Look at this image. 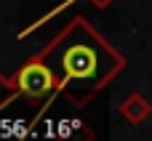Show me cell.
<instances>
[{
	"instance_id": "cell-1",
	"label": "cell",
	"mask_w": 152,
	"mask_h": 141,
	"mask_svg": "<svg viewBox=\"0 0 152 141\" xmlns=\"http://www.w3.org/2000/svg\"><path fill=\"white\" fill-rule=\"evenodd\" d=\"M75 32H64L59 35L51 45L59 48V61L51 64L53 72H56V91H64L69 80L80 83L88 88V93H94L102 83H107L115 72L112 69H102V48H107V43H102L86 24V32H83V40H75L72 37Z\"/></svg>"
},
{
	"instance_id": "cell-2",
	"label": "cell",
	"mask_w": 152,
	"mask_h": 141,
	"mask_svg": "<svg viewBox=\"0 0 152 141\" xmlns=\"http://www.w3.org/2000/svg\"><path fill=\"white\" fill-rule=\"evenodd\" d=\"M56 83L59 80H56L53 67L45 59H40V56H35L27 64H21L19 72H16V88H19V93H24L29 99H40L48 91H56Z\"/></svg>"
},
{
	"instance_id": "cell-3",
	"label": "cell",
	"mask_w": 152,
	"mask_h": 141,
	"mask_svg": "<svg viewBox=\"0 0 152 141\" xmlns=\"http://www.w3.org/2000/svg\"><path fill=\"white\" fill-rule=\"evenodd\" d=\"M72 3H75V0H64V3H61V5H59V8H56V11H61V8H67V5H72ZM94 3H96V5H102V8H104V5H107V3H110V0H94ZM56 11H51V13H48V16H43V21H45V19H51V16H53V13H56Z\"/></svg>"
}]
</instances>
